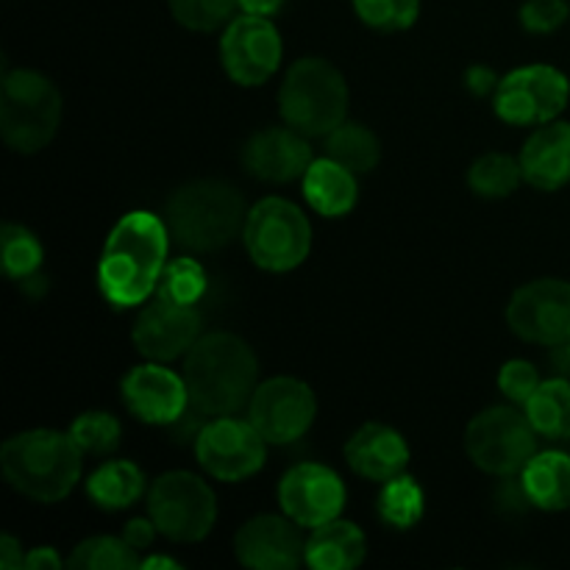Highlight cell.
<instances>
[{"label":"cell","mask_w":570,"mask_h":570,"mask_svg":"<svg viewBox=\"0 0 570 570\" xmlns=\"http://www.w3.org/2000/svg\"><path fill=\"white\" fill-rule=\"evenodd\" d=\"M534 432L549 440L570 438V379H546L523 404Z\"/></svg>","instance_id":"26"},{"label":"cell","mask_w":570,"mask_h":570,"mask_svg":"<svg viewBox=\"0 0 570 570\" xmlns=\"http://www.w3.org/2000/svg\"><path fill=\"white\" fill-rule=\"evenodd\" d=\"M248 212L237 187L215 178L178 187L165 206L170 237L193 254L226 248L243 234Z\"/></svg>","instance_id":"4"},{"label":"cell","mask_w":570,"mask_h":570,"mask_svg":"<svg viewBox=\"0 0 570 570\" xmlns=\"http://www.w3.org/2000/svg\"><path fill=\"white\" fill-rule=\"evenodd\" d=\"M61 122V95L37 70H11L0 83V134L17 154L48 148Z\"/></svg>","instance_id":"6"},{"label":"cell","mask_w":570,"mask_h":570,"mask_svg":"<svg viewBox=\"0 0 570 570\" xmlns=\"http://www.w3.org/2000/svg\"><path fill=\"white\" fill-rule=\"evenodd\" d=\"M304 198L317 215L345 217L360 198L356 173L334 161L332 156L312 159L309 170L304 173Z\"/></svg>","instance_id":"22"},{"label":"cell","mask_w":570,"mask_h":570,"mask_svg":"<svg viewBox=\"0 0 570 570\" xmlns=\"http://www.w3.org/2000/svg\"><path fill=\"white\" fill-rule=\"evenodd\" d=\"M507 323L527 343L557 348L570 337V284L562 278H538L512 295Z\"/></svg>","instance_id":"14"},{"label":"cell","mask_w":570,"mask_h":570,"mask_svg":"<svg viewBox=\"0 0 570 570\" xmlns=\"http://www.w3.org/2000/svg\"><path fill=\"white\" fill-rule=\"evenodd\" d=\"M351 3L365 26L384 33L406 31L421 14V0H351Z\"/></svg>","instance_id":"34"},{"label":"cell","mask_w":570,"mask_h":570,"mask_svg":"<svg viewBox=\"0 0 570 570\" xmlns=\"http://www.w3.org/2000/svg\"><path fill=\"white\" fill-rule=\"evenodd\" d=\"M204 293L206 271L193 256H178V259L167 262L165 271H161L159 287H156V298L181 306H195L204 298Z\"/></svg>","instance_id":"30"},{"label":"cell","mask_w":570,"mask_h":570,"mask_svg":"<svg viewBox=\"0 0 570 570\" xmlns=\"http://www.w3.org/2000/svg\"><path fill=\"white\" fill-rule=\"evenodd\" d=\"M70 434L83 454L104 456V454H111V451L120 445L122 429L115 415L98 410V412H83V415H78L76 421H72Z\"/></svg>","instance_id":"33"},{"label":"cell","mask_w":570,"mask_h":570,"mask_svg":"<svg viewBox=\"0 0 570 570\" xmlns=\"http://www.w3.org/2000/svg\"><path fill=\"white\" fill-rule=\"evenodd\" d=\"M499 81H501V78L484 65L471 67V70L465 72V87L471 89L476 98H488V95H495V89H499Z\"/></svg>","instance_id":"39"},{"label":"cell","mask_w":570,"mask_h":570,"mask_svg":"<svg viewBox=\"0 0 570 570\" xmlns=\"http://www.w3.org/2000/svg\"><path fill=\"white\" fill-rule=\"evenodd\" d=\"M139 568H170V570H178L181 568V562L176 560H167V557H150V560H142V566Z\"/></svg>","instance_id":"44"},{"label":"cell","mask_w":570,"mask_h":570,"mask_svg":"<svg viewBox=\"0 0 570 570\" xmlns=\"http://www.w3.org/2000/svg\"><path fill=\"white\" fill-rule=\"evenodd\" d=\"M195 456L217 482H243L265 465L267 440L250 421L234 415L209 417L195 438Z\"/></svg>","instance_id":"11"},{"label":"cell","mask_w":570,"mask_h":570,"mask_svg":"<svg viewBox=\"0 0 570 570\" xmlns=\"http://www.w3.org/2000/svg\"><path fill=\"white\" fill-rule=\"evenodd\" d=\"M0 245H3V271L11 278L26 282V278L37 276L39 267H42L45 250L42 243L26 226L6 223L3 232H0Z\"/></svg>","instance_id":"32"},{"label":"cell","mask_w":570,"mask_h":570,"mask_svg":"<svg viewBox=\"0 0 570 570\" xmlns=\"http://www.w3.org/2000/svg\"><path fill=\"white\" fill-rule=\"evenodd\" d=\"M128 412L150 426H173L189 410V393L184 376L161 362L131 367L120 384Z\"/></svg>","instance_id":"16"},{"label":"cell","mask_w":570,"mask_h":570,"mask_svg":"<svg viewBox=\"0 0 570 570\" xmlns=\"http://www.w3.org/2000/svg\"><path fill=\"white\" fill-rule=\"evenodd\" d=\"M220 59L239 87H262L282 65V37L271 17H234L220 39Z\"/></svg>","instance_id":"13"},{"label":"cell","mask_w":570,"mask_h":570,"mask_svg":"<svg viewBox=\"0 0 570 570\" xmlns=\"http://www.w3.org/2000/svg\"><path fill=\"white\" fill-rule=\"evenodd\" d=\"M278 111L282 120L304 137H328L348 115V83L332 61L306 56L284 76Z\"/></svg>","instance_id":"5"},{"label":"cell","mask_w":570,"mask_h":570,"mask_svg":"<svg viewBox=\"0 0 570 570\" xmlns=\"http://www.w3.org/2000/svg\"><path fill=\"white\" fill-rule=\"evenodd\" d=\"M523 181L521 159L507 154H484L468 170V184L479 198H507L515 193Z\"/></svg>","instance_id":"29"},{"label":"cell","mask_w":570,"mask_h":570,"mask_svg":"<svg viewBox=\"0 0 570 570\" xmlns=\"http://www.w3.org/2000/svg\"><path fill=\"white\" fill-rule=\"evenodd\" d=\"M83 451L70 432L31 429L0 445V471L26 499L56 504L72 493L83 471Z\"/></svg>","instance_id":"3"},{"label":"cell","mask_w":570,"mask_h":570,"mask_svg":"<svg viewBox=\"0 0 570 570\" xmlns=\"http://www.w3.org/2000/svg\"><path fill=\"white\" fill-rule=\"evenodd\" d=\"M367 557V538L356 523L334 518L312 529L306 540V566L315 570H351L360 568Z\"/></svg>","instance_id":"23"},{"label":"cell","mask_w":570,"mask_h":570,"mask_svg":"<svg viewBox=\"0 0 570 570\" xmlns=\"http://www.w3.org/2000/svg\"><path fill=\"white\" fill-rule=\"evenodd\" d=\"M259 379V362L245 340L228 332L200 334L187 351L184 382L189 406L200 417L237 415L250 404Z\"/></svg>","instance_id":"2"},{"label":"cell","mask_w":570,"mask_h":570,"mask_svg":"<svg viewBox=\"0 0 570 570\" xmlns=\"http://www.w3.org/2000/svg\"><path fill=\"white\" fill-rule=\"evenodd\" d=\"M243 165L259 181L287 184L304 178L312 165V148L295 128H262L245 142Z\"/></svg>","instance_id":"19"},{"label":"cell","mask_w":570,"mask_h":570,"mask_svg":"<svg viewBox=\"0 0 570 570\" xmlns=\"http://www.w3.org/2000/svg\"><path fill=\"white\" fill-rule=\"evenodd\" d=\"M254 265L271 273L295 271L312 250V223L293 200L262 198L243 228Z\"/></svg>","instance_id":"7"},{"label":"cell","mask_w":570,"mask_h":570,"mask_svg":"<svg viewBox=\"0 0 570 570\" xmlns=\"http://www.w3.org/2000/svg\"><path fill=\"white\" fill-rule=\"evenodd\" d=\"M570 17L568 0H527L521 6V22L529 33H554Z\"/></svg>","instance_id":"37"},{"label":"cell","mask_w":570,"mask_h":570,"mask_svg":"<svg viewBox=\"0 0 570 570\" xmlns=\"http://www.w3.org/2000/svg\"><path fill=\"white\" fill-rule=\"evenodd\" d=\"M326 156L348 167L351 173H371L382 159V142L362 122H340L326 137Z\"/></svg>","instance_id":"27"},{"label":"cell","mask_w":570,"mask_h":570,"mask_svg":"<svg viewBox=\"0 0 570 570\" xmlns=\"http://www.w3.org/2000/svg\"><path fill=\"white\" fill-rule=\"evenodd\" d=\"M317 415V399L312 387L293 376H273L254 390L248 404V421L267 445H287L304 438Z\"/></svg>","instance_id":"12"},{"label":"cell","mask_w":570,"mask_h":570,"mask_svg":"<svg viewBox=\"0 0 570 570\" xmlns=\"http://www.w3.org/2000/svg\"><path fill=\"white\" fill-rule=\"evenodd\" d=\"M570 83L551 65H527L499 81L493 95L495 115L510 126H543L566 111Z\"/></svg>","instance_id":"10"},{"label":"cell","mask_w":570,"mask_h":570,"mask_svg":"<svg viewBox=\"0 0 570 570\" xmlns=\"http://www.w3.org/2000/svg\"><path fill=\"white\" fill-rule=\"evenodd\" d=\"M499 387L512 404L523 406L532 399L534 390L540 387V373L532 362L527 360H510L499 373Z\"/></svg>","instance_id":"36"},{"label":"cell","mask_w":570,"mask_h":570,"mask_svg":"<svg viewBox=\"0 0 570 570\" xmlns=\"http://www.w3.org/2000/svg\"><path fill=\"white\" fill-rule=\"evenodd\" d=\"M87 493L89 499L95 501V507H100V510H128V507L137 504L139 495L145 493V473L139 471L134 462L126 460L104 462V465L89 476Z\"/></svg>","instance_id":"25"},{"label":"cell","mask_w":570,"mask_h":570,"mask_svg":"<svg viewBox=\"0 0 570 570\" xmlns=\"http://www.w3.org/2000/svg\"><path fill=\"white\" fill-rule=\"evenodd\" d=\"M554 360H557V365L562 367V373H568V376H570V337L566 340V343L557 345Z\"/></svg>","instance_id":"43"},{"label":"cell","mask_w":570,"mask_h":570,"mask_svg":"<svg viewBox=\"0 0 570 570\" xmlns=\"http://www.w3.org/2000/svg\"><path fill=\"white\" fill-rule=\"evenodd\" d=\"M170 228L161 217L137 209L122 215L106 237L98 259V287L117 309L145 304L167 265Z\"/></svg>","instance_id":"1"},{"label":"cell","mask_w":570,"mask_h":570,"mask_svg":"<svg viewBox=\"0 0 570 570\" xmlns=\"http://www.w3.org/2000/svg\"><path fill=\"white\" fill-rule=\"evenodd\" d=\"M523 181L543 193H557L570 181V122H543L521 150Z\"/></svg>","instance_id":"21"},{"label":"cell","mask_w":570,"mask_h":570,"mask_svg":"<svg viewBox=\"0 0 570 570\" xmlns=\"http://www.w3.org/2000/svg\"><path fill=\"white\" fill-rule=\"evenodd\" d=\"M148 515L173 543H198L217 521L215 490L189 471L161 473L148 490Z\"/></svg>","instance_id":"8"},{"label":"cell","mask_w":570,"mask_h":570,"mask_svg":"<svg viewBox=\"0 0 570 570\" xmlns=\"http://www.w3.org/2000/svg\"><path fill=\"white\" fill-rule=\"evenodd\" d=\"M67 566L83 570H131L142 566V560L122 538L100 534V538H89L78 543Z\"/></svg>","instance_id":"31"},{"label":"cell","mask_w":570,"mask_h":570,"mask_svg":"<svg viewBox=\"0 0 570 570\" xmlns=\"http://www.w3.org/2000/svg\"><path fill=\"white\" fill-rule=\"evenodd\" d=\"M239 566L254 570H293L306 562V540L287 515H256L234 538Z\"/></svg>","instance_id":"17"},{"label":"cell","mask_w":570,"mask_h":570,"mask_svg":"<svg viewBox=\"0 0 570 570\" xmlns=\"http://www.w3.org/2000/svg\"><path fill=\"white\" fill-rule=\"evenodd\" d=\"M22 568H31V570H42V568H61V557L56 554L53 549L42 546V549H31L26 554V566Z\"/></svg>","instance_id":"41"},{"label":"cell","mask_w":570,"mask_h":570,"mask_svg":"<svg viewBox=\"0 0 570 570\" xmlns=\"http://www.w3.org/2000/svg\"><path fill=\"white\" fill-rule=\"evenodd\" d=\"M278 504L298 527L317 529L340 518L345 507V484L332 468L321 462H301L284 473L278 484Z\"/></svg>","instance_id":"15"},{"label":"cell","mask_w":570,"mask_h":570,"mask_svg":"<svg viewBox=\"0 0 570 570\" xmlns=\"http://www.w3.org/2000/svg\"><path fill=\"white\" fill-rule=\"evenodd\" d=\"M156 534H159V529H156V523L148 518H134V521L126 523V532H122V540H126L128 546H131L134 551H145L150 549V543L156 540Z\"/></svg>","instance_id":"38"},{"label":"cell","mask_w":570,"mask_h":570,"mask_svg":"<svg viewBox=\"0 0 570 570\" xmlns=\"http://www.w3.org/2000/svg\"><path fill=\"white\" fill-rule=\"evenodd\" d=\"M465 449L473 465L484 473L515 476L538 454V432L527 412H518L515 406H490L468 423Z\"/></svg>","instance_id":"9"},{"label":"cell","mask_w":570,"mask_h":570,"mask_svg":"<svg viewBox=\"0 0 570 570\" xmlns=\"http://www.w3.org/2000/svg\"><path fill=\"white\" fill-rule=\"evenodd\" d=\"M376 510L382 521L393 529H412L423 518L426 510V495H423L421 484L406 473L387 479L379 493Z\"/></svg>","instance_id":"28"},{"label":"cell","mask_w":570,"mask_h":570,"mask_svg":"<svg viewBox=\"0 0 570 570\" xmlns=\"http://www.w3.org/2000/svg\"><path fill=\"white\" fill-rule=\"evenodd\" d=\"M532 507L543 512L570 510V456L566 451H540L521 471Z\"/></svg>","instance_id":"24"},{"label":"cell","mask_w":570,"mask_h":570,"mask_svg":"<svg viewBox=\"0 0 570 570\" xmlns=\"http://www.w3.org/2000/svg\"><path fill=\"white\" fill-rule=\"evenodd\" d=\"M345 462L351 471L371 482H387L410 465V445L404 434L387 423H365L345 443Z\"/></svg>","instance_id":"20"},{"label":"cell","mask_w":570,"mask_h":570,"mask_svg":"<svg viewBox=\"0 0 570 570\" xmlns=\"http://www.w3.org/2000/svg\"><path fill=\"white\" fill-rule=\"evenodd\" d=\"M200 337V315L195 306L156 298L134 323V345L150 362H173L187 354Z\"/></svg>","instance_id":"18"},{"label":"cell","mask_w":570,"mask_h":570,"mask_svg":"<svg viewBox=\"0 0 570 570\" xmlns=\"http://www.w3.org/2000/svg\"><path fill=\"white\" fill-rule=\"evenodd\" d=\"M22 566H26V554H22L20 543H17L11 534H3V538H0V568L14 570Z\"/></svg>","instance_id":"40"},{"label":"cell","mask_w":570,"mask_h":570,"mask_svg":"<svg viewBox=\"0 0 570 570\" xmlns=\"http://www.w3.org/2000/svg\"><path fill=\"white\" fill-rule=\"evenodd\" d=\"M282 6L284 0H239V9H243L245 14H259V17L276 14Z\"/></svg>","instance_id":"42"},{"label":"cell","mask_w":570,"mask_h":570,"mask_svg":"<svg viewBox=\"0 0 570 570\" xmlns=\"http://www.w3.org/2000/svg\"><path fill=\"white\" fill-rule=\"evenodd\" d=\"M173 17L189 31H217L234 20L239 0H167Z\"/></svg>","instance_id":"35"}]
</instances>
